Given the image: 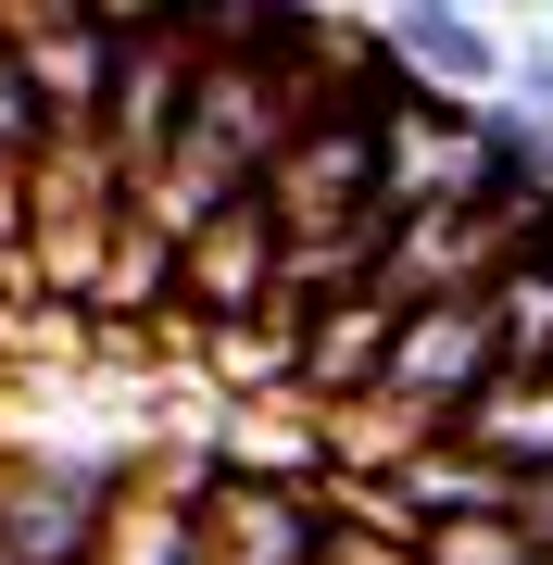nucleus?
<instances>
[{
	"label": "nucleus",
	"instance_id": "9d476101",
	"mask_svg": "<svg viewBox=\"0 0 553 565\" xmlns=\"http://www.w3.org/2000/svg\"><path fill=\"white\" fill-rule=\"evenodd\" d=\"M328 565H428V541H415V527H377V515H340Z\"/></svg>",
	"mask_w": 553,
	"mask_h": 565
},
{
	"label": "nucleus",
	"instance_id": "f03ea898",
	"mask_svg": "<svg viewBox=\"0 0 553 565\" xmlns=\"http://www.w3.org/2000/svg\"><path fill=\"white\" fill-rule=\"evenodd\" d=\"M503 377V315H491V289H453V302H403V327H390V364H377V390H403L415 415H466L478 390Z\"/></svg>",
	"mask_w": 553,
	"mask_h": 565
},
{
	"label": "nucleus",
	"instance_id": "39448f33",
	"mask_svg": "<svg viewBox=\"0 0 553 565\" xmlns=\"http://www.w3.org/2000/svg\"><path fill=\"white\" fill-rule=\"evenodd\" d=\"M377 39H390V63H403L415 88H453V102H491V88H503V51H515L478 0H390Z\"/></svg>",
	"mask_w": 553,
	"mask_h": 565
},
{
	"label": "nucleus",
	"instance_id": "423d86ee",
	"mask_svg": "<svg viewBox=\"0 0 553 565\" xmlns=\"http://www.w3.org/2000/svg\"><path fill=\"white\" fill-rule=\"evenodd\" d=\"M453 427H466V440L491 452V465H515V478H541V465H553V364H503V377L478 390V403L453 415Z\"/></svg>",
	"mask_w": 553,
	"mask_h": 565
},
{
	"label": "nucleus",
	"instance_id": "1a4fd4ad",
	"mask_svg": "<svg viewBox=\"0 0 553 565\" xmlns=\"http://www.w3.org/2000/svg\"><path fill=\"white\" fill-rule=\"evenodd\" d=\"M51 139V102H39V76H25V51H13V25H0V177H25Z\"/></svg>",
	"mask_w": 553,
	"mask_h": 565
},
{
	"label": "nucleus",
	"instance_id": "7ed1b4c3",
	"mask_svg": "<svg viewBox=\"0 0 553 565\" xmlns=\"http://www.w3.org/2000/svg\"><path fill=\"white\" fill-rule=\"evenodd\" d=\"M114 490H126V465H88V452L0 465V565H102Z\"/></svg>",
	"mask_w": 553,
	"mask_h": 565
},
{
	"label": "nucleus",
	"instance_id": "6e6552de",
	"mask_svg": "<svg viewBox=\"0 0 553 565\" xmlns=\"http://www.w3.org/2000/svg\"><path fill=\"white\" fill-rule=\"evenodd\" d=\"M491 315H503V364H553V239L491 277Z\"/></svg>",
	"mask_w": 553,
	"mask_h": 565
},
{
	"label": "nucleus",
	"instance_id": "20e7f679",
	"mask_svg": "<svg viewBox=\"0 0 553 565\" xmlns=\"http://www.w3.org/2000/svg\"><path fill=\"white\" fill-rule=\"evenodd\" d=\"M277 214H265V189H252V202H226V214H202V226H189V239H177V302L189 315H226V327H240V315H277Z\"/></svg>",
	"mask_w": 553,
	"mask_h": 565
},
{
	"label": "nucleus",
	"instance_id": "0eeeda50",
	"mask_svg": "<svg viewBox=\"0 0 553 565\" xmlns=\"http://www.w3.org/2000/svg\"><path fill=\"white\" fill-rule=\"evenodd\" d=\"M428 565H553V541L529 527V503H478L428 527Z\"/></svg>",
	"mask_w": 553,
	"mask_h": 565
},
{
	"label": "nucleus",
	"instance_id": "9b49d317",
	"mask_svg": "<svg viewBox=\"0 0 553 565\" xmlns=\"http://www.w3.org/2000/svg\"><path fill=\"white\" fill-rule=\"evenodd\" d=\"M503 102H529V114H553V25L529 51H503Z\"/></svg>",
	"mask_w": 553,
	"mask_h": 565
},
{
	"label": "nucleus",
	"instance_id": "f257e3e1",
	"mask_svg": "<svg viewBox=\"0 0 553 565\" xmlns=\"http://www.w3.org/2000/svg\"><path fill=\"white\" fill-rule=\"evenodd\" d=\"M340 490L328 465H240L226 452L202 478V565H328Z\"/></svg>",
	"mask_w": 553,
	"mask_h": 565
}]
</instances>
